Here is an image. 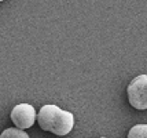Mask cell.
<instances>
[{"label": "cell", "instance_id": "cell-7", "mask_svg": "<svg viewBox=\"0 0 147 138\" xmlns=\"http://www.w3.org/2000/svg\"><path fill=\"white\" fill-rule=\"evenodd\" d=\"M102 138H105V137H102Z\"/></svg>", "mask_w": 147, "mask_h": 138}, {"label": "cell", "instance_id": "cell-2", "mask_svg": "<svg viewBox=\"0 0 147 138\" xmlns=\"http://www.w3.org/2000/svg\"><path fill=\"white\" fill-rule=\"evenodd\" d=\"M129 104L138 111L147 109V75L136 76L127 88Z\"/></svg>", "mask_w": 147, "mask_h": 138}, {"label": "cell", "instance_id": "cell-3", "mask_svg": "<svg viewBox=\"0 0 147 138\" xmlns=\"http://www.w3.org/2000/svg\"><path fill=\"white\" fill-rule=\"evenodd\" d=\"M11 120L17 126V128L26 130L30 128L36 122V111L29 104H18L11 111Z\"/></svg>", "mask_w": 147, "mask_h": 138}, {"label": "cell", "instance_id": "cell-1", "mask_svg": "<svg viewBox=\"0 0 147 138\" xmlns=\"http://www.w3.org/2000/svg\"><path fill=\"white\" fill-rule=\"evenodd\" d=\"M41 130L52 133L55 135H67L73 130L74 116L67 111H62L57 105H44L36 115Z\"/></svg>", "mask_w": 147, "mask_h": 138}, {"label": "cell", "instance_id": "cell-4", "mask_svg": "<svg viewBox=\"0 0 147 138\" xmlns=\"http://www.w3.org/2000/svg\"><path fill=\"white\" fill-rule=\"evenodd\" d=\"M128 138H147V124H136L128 133Z\"/></svg>", "mask_w": 147, "mask_h": 138}, {"label": "cell", "instance_id": "cell-5", "mask_svg": "<svg viewBox=\"0 0 147 138\" xmlns=\"http://www.w3.org/2000/svg\"><path fill=\"white\" fill-rule=\"evenodd\" d=\"M0 138H29V135L21 128H7L0 134Z\"/></svg>", "mask_w": 147, "mask_h": 138}, {"label": "cell", "instance_id": "cell-6", "mask_svg": "<svg viewBox=\"0 0 147 138\" xmlns=\"http://www.w3.org/2000/svg\"><path fill=\"white\" fill-rule=\"evenodd\" d=\"M1 1H4V0H0V3H1Z\"/></svg>", "mask_w": 147, "mask_h": 138}]
</instances>
